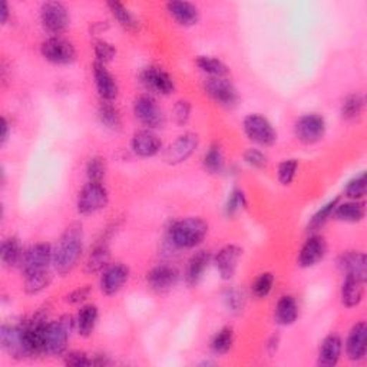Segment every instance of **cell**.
Returning a JSON list of instances; mask_svg holds the SVG:
<instances>
[{
    "instance_id": "1",
    "label": "cell",
    "mask_w": 367,
    "mask_h": 367,
    "mask_svg": "<svg viewBox=\"0 0 367 367\" xmlns=\"http://www.w3.org/2000/svg\"><path fill=\"white\" fill-rule=\"evenodd\" d=\"M83 253V227L72 222L54 247V268L59 275L72 272L79 264Z\"/></svg>"
},
{
    "instance_id": "2",
    "label": "cell",
    "mask_w": 367,
    "mask_h": 367,
    "mask_svg": "<svg viewBox=\"0 0 367 367\" xmlns=\"http://www.w3.org/2000/svg\"><path fill=\"white\" fill-rule=\"evenodd\" d=\"M208 224L200 217L178 219L169 228V241L179 250L195 248L208 236Z\"/></svg>"
},
{
    "instance_id": "3",
    "label": "cell",
    "mask_w": 367,
    "mask_h": 367,
    "mask_svg": "<svg viewBox=\"0 0 367 367\" xmlns=\"http://www.w3.org/2000/svg\"><path fill=\"white\" fill-rule=\"evenodd\" d=\"M76 329V318L65 314L58 320L49 321L44 327V354L59 357L66 353L71 333Z\"/></svg>"
},
{
    "instance_id": "4",
    "label": "cell",
    "mask_w": 367,
    "mask_h": 367,
    "mask_svg": "<svg viewBox=\"0 0 367 367\" xmlns=\"http://www.w3.org/2000/svg\"><path fill=\"white\" fill-rule=\"evenodd\" d=\"M109 203V193L102 182H88L82 187L76 200V210L80 215H92Z\"/></svg>"
},
{
    "instance_id": "5",
    "label": "cell",
    "mask_w": 367,
    "mask_h": 367,
    "mask_svg": "<svg viewBox=\"0 0 367 367\" xmlns=\"http://www.w3.org/2000/svg\"><path fill=\"white\" fill-rule=\"evenodd\" d=\"M40 55L52 65L66 66L76 61V49L72 42L62 36H51L40 44Z\"/></svg>"
},
{
    "instance_id": "6",
    "label": "cell",
    "mask_w": 367,
    "mask_h": 367,
    "mask_svg": "<svg viewBox=\"0 0 367 367\" xmlns=\"http://www.w3.org/2000/svg\"><path fill=\"white\" fill-rule=\"evenodd\" d=\"M40 25L51 36H61L71 23L68 8L61 2H46L39 11Z\"/></svg>"
},
{
    "instance_id": "7",
    "label": "cell",
    "mask_w": 367,
    "mask_h": 367,
    "mask_svg": "<svg viewBox=\"0 0 367 367\" xmlns=\"http://www.w3.org/2000/svg\"><path fill=\"white\" fill-rule=\"evenodd\" d=\"M243 129L248 140L260 147H271L277 141V131L260 114L247 115L243 121Z\"/></svg>"
},
{
    "instance_id": "8",
    "label": "cell",
    "mask_w": 367,
    "mask_h": 367,
    "mask_svg": "<svg viewBox=\"0 0 367 367\" xmlns=\"http://www.w3.org/2000/svg\"><path fill=\"white\" fill-rule=\"evenodd\" d=\"M205 94L219 107L224 108H236L239 105L240 97L236 86L231 80L227 78H210L207 76L204 80Z\"/></svg>"
},
{
    "instance_id": "9",
    "label": "cell",
    "mask_w": 367,
    "mask_h": 367,
    "mask_svg": "<svg viewBox=\"0 0 367 367\" xmlns=\"http://www.w3.org/2000/svg\"><path fill=\"white\" fill-rule=\"evenodd\" d=\"M133 115L147 129H160L165 125V114L154 97L141 95L133 101Z\"/></svg>"
},
{
    "instance_id": "10",
    "label": "cell",
    "mask_w": 367,
    "mask_h": 367,
    "mask_svg": "<svg viewBox=\"0 0 367 367\" xmlns=\"http://www.w3.org/2000/svg\"><path fill=\"white\" fill-rule=\"evenodd\" d=\"M326 119L318 114H306L300 116L294 125L297 140L306 145L317 144L326 133Z\"/></svg>"
},
{
    "instance_id": "11",
    "label": "cell",
    "mask_w": 367,
    "mask_h": 367,
    "mask_svg": "<svg viewBox=\"0 0 367 367\" xmlns=\"http://www.w3.org/2000/svg\"><path fill=\"white\" fill-rule=\"evenodd\" d=\"M51 264H54V247L48 243H39L25 251L20 268L23 275H29L49 270Z\"/></svg>"
},
{
    "instance_id": "12",
    "label": "cell",
    "mask_w": 367,
    "mask_h": 367,
    "mask_svg": "<svg viewBox=\"0 0 367 367\" xmlns=\"http://www.w3.org/2000/svg\"><path fill=\"white\" fill-rule=\"evenodd\" d=\"M0 346L13 359L30 357L26 343L25 326L4 325L2 329H0Z\"/></svg>"
},
{
    "instance_id": "13",
    "label": "cell",
    "mask_w": 367,
    "mask_h": 367,
    "mask_svg": "<svg viewBox=\"0 0 367 367\" xmlns=\"http://www.w3.org/2000/svg\"><path fill=\"white\" fill-rule=\"evenodd\" d=\"M200 138L194 132H186L179 135L176 140L168 147L165 152V161L171 165L186 162L198 148Z\"/></svg>"
},
{
    "instance_id": "14",
    "label": "cell",
    "mask_w": 367,
    "mask_h": 367,
    "mask_svg": "<svg viewBox=\"0 0 367 367\" xmlns=\"http://www.w3.org/2000/svg\"><path fill=\"white\" fill-rule=\"evenodd\" d=\"M241 257H243V248L236 244H228L215 254L212 261L222 280L228 282L234 279Z\"/></svg>"
},
{
    "instance_id": "15",
    "label": "cell",
    "mask_w": 367,
    "mask_h": 367,
    "mask_svg": "<svg viewBox=\"0 0 367 367\" xmlns=\"http://www.w3.org/2000/svg\"><path fill=\"white\" fill-rule=\"evenodd\" d=\"M132 152L140 158H152L162 150V140L152 129H141L132 135L131 140Z\"/></svg>"
},
{
    "instance_id": "16",
    "label": "cell",
    "mask_w": 367,
    "mask_h": 367,
    "mask_svg": "<svg viewBox=\"0 0 367 367\" xmlns=\"http://www.w3.org/2000/svg\"><path fill=\"white\" fill-rule=\"evenodd\" d=\"M141 82L148 90L162 97H168L174 94L175 90V82L172 76L158 66L145 68L141 73Z\"/></svg>"
},
{
    "instance_id": "17",
    "label": "cell",
    "mask_w": 367,
    "mask_h": 367,
    "mask_svg": "<svg viewBox=\"0 0 367 367\" xmlns=\"http://www.w3.org/2000/svg\"><path fill=\"white\" fill-rule=\"evenodd\" d=\"M326 254H327V243L325 237L313 234L303 244L297 257V264L301 268H311L317 265L320 261H323Z\"/></svg>"
},
{
    "instance_id": "18",
    "label": "cell",
    "mask_w": 367,
    "mask_h": 367,
    "mask_svg": "<svg viewBox=\"0 0 367 367\" xmlns=\"http://www.w3.org/2000/svg\"><path fill=\"white\" fill-rule=\"evenodd\" d=\"M129 280V268L122 263L109 264L101 275V291L105 296L118 294Z\"/></svg>"
},
{
    "instance_id": "19",
    "label": "cell",
    "mask_w": 367,
    "mask_h": 367,
    "mask_svg": "<svg viewBox=\"0 0 367 367\" xmlns=\"http://www.w3.org/2000/svg\"><path fill=\"white\" fill-rule=\"evenodd\" d=\"M92 73H94L95 86L101 100L104 102H114L119 95V85L115 76L107 69V65L95 62Z\"/></svg>"
},
{
    "instance_id": "20",
    "label": "cell",
    "mask_w": 367,
    "mask_h": 367,
    "mask_svg": "<svg viewBox=\"0 0 367 367\" xmlns=\"http://www.w3.org/2000/svg\"><path fill=\"white\" fill-rule=\"evenodd\" d=\"M179 279L178 271L167 264H160L147 272V283L151 290L157 293L169 291Z\"/></svg>"
},
{
    "instance_id": "21",
    "label": "cell",
    "mask_w": 367,
    "mask_h": 367,
    "mask_svg": "<svg viewBox=\"0 0 367 367\" xmlns=\"http://www.w3.org/2000/svg\"><path fill=\"white\" fill-rule=\"evenodd\" d=\"M367 351V326L364 321H359L349 332L346 340V354L350 361L359 363L364 360Z\"/></svg>"
},
{
    "instance_id": "22",
    "label": "cell",
    "mask_w": 367,
    "mask_h": 367,
    "mask_svg": "<svg viewBox=\"0 0 367 367\" xmlns=\"http://www.w3.org/2000/svg\"><path fill=\"white\" fill-rule=\"evenodd\" d=\"M337 267L344 275H350L360 282L367 280L366 255L361 251H346L337 260Z\"/></svg>"
},
{
    "instance_id": "23",
    "label": "cell",
    "mask_w": 367,
    "mask_h": 367,
    "mask_svg": "<svg viewBox=\"0 0 367 367\" xmlns=\"http://www.w3.org/2000/svg\"><path fill=\"white\" fill-rule=\"evenodd\" d=\"M167 12L182 28H191L200 22V11L190 2H181V0L168 2Z\"/></svg>"
},
{
    "instance_id": "24",
    "label": "cell",
    "mask_w": 367,
    "mask_h": 367,
    "mask_svg": "<svg viewBox=\"0 0 367 367\" xmlns=\"http://www.w3.org/2000/svg\"><path fill=\"white\" fill-rule=\"evenodd\" d=\"M343 351V340L337 333H332L321 342L317 356V364L321 367H333L339 363Z\"/></svg>"
},
{
    "instance_id": "25",
    "label": "cell",
    "mask_w": 367,
    "mask_h": 367,
    "mask_svg": "<svg viewBox=\"0 0 367 367\" xmlns=\"http://www.w3.org/2000/svg\"><path fill=\"white\" fill-rule=\"evenodd\" d=\"M211 261H212V255H211L210 251L200 250V251L193 254V257L187 263L186 274H184V275H186V283L190 287H194L201 282V279L204 277V274L208 270Z\"/></svg>"
},
{
    "instance_id": "26",
    "label": "cell",
    "mask_w": 367,
    "mask_h": 367,
    "mask_svg": "<svg viewBox=\"0 0 367 367\" xmlns=\"http://www.w3.org/2000/svg\"><path fill=\"white\" fill-rule=\"evenodd\" d=\"M364 297V282L346 275L340 289V300L346 308L357 307Z\"/></svg>"
},
{
    "instance_id": "27",
    "label": "cell",
    "mask_w": 367,
    "mask_h": 367,
    "mask_svg": "<svg viewBox=\"0 0 367 367\" xmlns=\"http://www.w3.org/2000/svg\"><path fill=\"white\" fill-rule=\"evenodd\" d=\"M100 318V310L95 304H85L76 315V330L82 337H89L94 333Z\"/></svg>"
},
{
    "instance_id": "28",
    "label": "cell",
    "mask_w": 367,
    "mask_h": 367,
    "mask_svg": "<svg viewBox=\"0 0 367 367\" xmlns=\"http://www.w3.org/2000/svg\"><path fill=\"white\" fill-rule=\"evenodd\" d=\"M274 315L280 326H291L299 317V304L296 299L290 294L282 296L275 304Z\"/></svg>"
},
{
    "instance_id": "29",
    "label": "cell",
    "mask_w": 367,
    "mask_h": 367,
    "mask_svg": "<svg viewBox=\"0 0 367 367\" xmlns=\"http://www.w3.org/2000/svg\"><path fill=\"white\" fill-rule=\"evenodd\" d=\"M364 215H366V204L363 200L361 201L349 200L346 203H339L333 212V218L350 224L360 222L364 218Z\"/></svg>"
},
{
    "instance_id": "30",
    "label": "cell",
    "mask_w": 367,
    "mask_h": 367,
    "mask_svg": "<svg viewBox=\"0 0 367 367\" xmlns=\"http://www.w3.org/2000/svg\"><path fill=\"white\" fill-rule=\"evenodd\" d=\"M23 248L20 244V240L15 236L8 237L4 243H2V248H0V260H2V264L8 268L20 265L22 258H23Z\"/></svg>"
},
{
    "instance_id": "31",
    "label": "cell",
    "mask_w": 367,
    "mask_h": 367,
    "mask_svg": "<svg viewBox=\"0 0 367 367\" xmlns=\"http://www.w3.org/2000/svg\"><path fill=\"white\" fill-rule=\"evenodd\" d=\"M111 261V250L105 243L95 246V248L90 251L88 260L85 263V271L88 274H95L104 271Z\"/></svg>"
},
{
    "instance_id": "32",
    "label": "cell",
    "mask_w": 367,
    "mask_h": 367,
    "mask_svg": "<svg viewBox=\"0 0 367 367\" xmlns=\"http://www.w3.org/2000/svg\"><path fill=\"white\" fill-rule=\"evenodd\" d=\"M111 15L114 16V19L118 22V25L126 30V32H136L140 29V22L133 16V13L121 2H108L107 4Z\"/></svg>"
},
{
    "instance_id": "33",
    "label": "cell",
    "mask_w": 367,
    "mask_h": 367,
    "mask_svg": "<svg viewBox=\"0 0 367 367\" xmlns=\"http://www.w3.org/2000/svg\"><path fill=\"white\" fill-rule=\"evenodd\" d=\"M52 283V275L49 270L46 271H39L33 272L29 275H25V283H23V290L29 296H36L42 293L43 290L48 289Z\"/></svg>"
},
{
    "instance_id": "34",
    "label": "cell",
    "mask_w": 367,
    "mask_h": 367,
    "mask_svg": "<svg viewBox=\"0 0 367 367\" xmlns=\"http://www.w3.org/2000/svg\"><path fill=\"white\" fill-rule=\"evenodd\" d=\"M98 119L102 126L111 131H119L122 128V116L112 102H104L98 108Z\"/></svg>"
},
{
    "instance_id": "35",
    "label": "cell",
    "mask_w": 367,
    "mask_h": 367,
    "mask_svg": "<svg viewBox=\"0 0 367 367\" xmlns=\"http://www.w3.org/2000/svg\"><path fill=\"white\" fill-rule=\"evenodd\" d=\"M203 165H204V169L212 175L221 174L224 171L225 157H224L222 148L218 144H212L207 150V152L204 154V158H203Z\"/></svg>"
},
{
    "instance_id": "36",
    "label": "cell",
    "mask_w": 367,
    "mask_h": 367,
    "mask_svg": "<svg viewBox=\"0 0 367 367\" xmlns=\"http://www.w3.org/2000/svg\"><path fill=\"white\" fill-rule=\"evenodd\" d=\"M195 64L210 78H227L229 73L228 66L214 56H198Z\"/></svg>"
},
{
    "instance_id": "37",
    "label": "cell",
    "mask_w": 367,
    "mask_h": 367,
    "mask_svg": "<svg viewBox=\"0 0 367 367\" xmlns=\"http://www.w3.org/2000/svg\"><path fill=\"white\" fill-rule=\"evenodd\" d=\"M234 330L231 327L219 329L211 340V350L214 354H227L234 346Z\"/></svg>"
},
{
    "instance_id": "38",
    "label": "cell",
    "mask_w": 367,
    "mask_h": 367,
    "mask_svg": "<svg viewBox=\"0 0 367 367\" xmlns=\"http://www.w3.org/2000/svg\"><path fill=\"white\" fill-rule=\"evenodd\" d=\"M364 111V97L357 92L347 95L342 104V116L347 121H354L361 116Z\"/></svg>"
},
{
    "instance_id": "39",
    "label": "cell",
    "mask_w": 367,
    "mask_h": 367,
    "mask_svg": "<svg viewBox=\"0 0 367 367\" xmlns=\"http://www.w3.org/2000/svg\"><path fill=\"white\" fill-rule=\"evenodd\" d=\"M339 203H340V197L333 198L329 203H326L323 207H320L317 210V212L310 218V222H308L310 231H317L318 228H321L330 218H333V212Z\"/></svg>"
},
{
    "instance_id": "40",
    "label": "cell",
    "mask_w": 367,
    "mask_h": 367,
    "mask_svg": "<svg viewBox=\"0 0 367 367\" xmlns=\"http://www.w3.org/2000/svg\"><path fill=\"white\" fill-rule=\"evenodd\" d=\"M367 193V176L366 172H360L354 178H351L344 188V197L347 200L361 201Z\"/></svg>"
},
{
    "instance_id": "41",
    "label": "cell",
    "mask_w": 367,
    "mask_h": 367,
    "mask_svg": "<svg viewBox=\"0 0 367 367\" xmlns=\"http://www.w3.org/2000/svg\"><path fill=\"white\" fill-rule=\"evenodd\" d=\"M274 282H275V279H274V274H272V272L265 271V272L258 274L257 277H255V280H254L253 284H251V293H253V296H254L255 299H258V300L265 299V297L271 293V290H272V287H274Z\"/></svg>"
},
{
    "instance_id": "42",
    "label": "cell",
    "mask_w": 367,
    "mask_h": 367,
    "mask_svg": "<svg viewBox=\"0 0 367 367\" xmlns=\"http://www.w3.org/2000/svg\"><path fill=\"white\" fill-rule=\"evenodd\" d=\"M248 201H247V195L244 194L243 190H233L229 193L227 203L224 205V212L227 217H234L236 214H239L243 208H247Z\"/></svg>"
},
{
    "instance_id": "43",
    "label": "cell",
    "mask_w": 367,
    "mask_h": 367,
    "mask_svg": "<svg viewBox=\"0 0 367 367\" xmlns=\"http://www.w3.org/2000/svg\"><path fill=\"white\" fill-rule=\"evenodd\" d=\"M107 161L102 157H92L86 162V176L89 182H102L107 176Z\"/></svg>"
},
{
    "instance_id": "44",
    "label": "cell",
    "mask_w": 367,
    "mask_h": 367,
    "mask_svg": "<svg viewBox=\"0 0 367 367\" xmlns=\"http://www.w3.org/2000/svg\"><path fill=\"white\" fill-rule=\"evenodd\" d=\"M297 169H299V160L296 158L284 160L279 164L277 179L282 186H290L297 175Z\"/></svg>"
},
{
    "instance_id": "45",
    "label": "cell",
    "mask_w": 367,
    "mask_h": 367,
    "mask_svg": "<svg viewBox=\"0 0 367 367\" xmlns=\"http://www.w3.org/2000/svg\"><path fill=\"white\" fill-rule=\"evenodd\" d=\"M94 52H95V58H97L95 62L107 65V64H109L115 58L116 48L112 43H109V42H107L104 39H100V40L95 42Z\"/></svg>"
},
{
    "instance_id": "46",
    "label": "cell",
    "mask_w": 367,
    "mask_h": 367,
    "mask_svg": "<svg viewBox=\"0 0 367 367\" xmlns=\"http://www.w3.org/2000/svg\"><path fill=\"white\" fill-rule=\"evenodd\" d=\"M243 160L244 162L254 168V169H264L267 168L268 165V158L267 155L261 151V150H257V148H248L244 155H243Z\"/></svg>"
},
{
    "instance_id": "47",
    "label": "cell",
    "mask_w": 367,
    "mask_h": 367,
    "mask_svg": "<svg viewBox=\"0 0 367 367\" xmlns=\"http://www.w3.org/2000/svg\"><path fill=\"white\" fill-rule=\"evenodd\" d=\"M191 102L187 100H179L175 105H174V119L176 122V125L184 126L186 125L190 118H191Z\"/></svg>"
},
{
    "instance_id": "48",
    "label": "cell",
    "mask_w": 367,
    "mask_h": 367,
    "mask_svg": "<svg viewBox=\"0 0 367 367\" xmlns=\"http://www.w3.org/2000/svg\"><path fill=\"white\" fill-rule=\"evenodd\" d=\"M64 361L66 366L71 367H86V366H92V359L79 350H73L69 353H65L64 356Z\"/></svg>"
},
{
    "instance_id": "49",
    "label": "cell",
    "mask_w": 367,
    "mask_h": 367,
    "mask_svg": "<svg viewBox=\"0 0 367 367\" xmlns=\"http://www.w3.org/2000/svg\"><path fill=\"white\" fill-rule=\"evenodd\" d=\"M225 303H227V307L233 313H240L244 308L246 300H244L243 293H240L239 290H229L225 294Z\"/></svg>"
},
{
    "instance_id": "50",
    "label": "cell",
    "mask_w": 367,
    "mask_h": 367,
    "mask_svg": "<svg viewBox=\"0 0 367 367\" xmlns=\"http://www.w3.org/2000/svg\"><path fill=\"white\" fill-rule=\"evenodd\" d=\"M90 293H92L90 286L78 287L76 290H73V291H71L69 294H66L65 301L69 303V304H82V303H85V301L89 299Z\"/></svg>"
},
{
    "instance_id": "51",
    "label": "cell",
    "mask_w": 367,
    "mask_h": 367,
    "mask_svg": "<svg viewBox=\"0 0 367 367\" xmlns=\"http://www.w3.org/2000/svg\"><path fill=\"white\" fill-rule=\"evenodd\" d=\"M11 133H12V126H11L9 121L4 116L2 118V138H0V144L5 145L8 143V140H9Z\"/></svg>"
},
{
    "instance_id": "52",
    "label": "cell",
    "mask_w": 367,
    "mask_h": 367,
    "mask_svg": "<svg viewBox=\"0 0 367 367\" xmlns=\"http://www.w3.org/2000/svg\"><path fill=\"white\" fill-rule=\"evenodd\" d=\"M280 346V336L279 335H272L268 339V344H267V351L270 353V356L277 353V349Z\"/></svg>"
},
{
    "instance_id": "53",
    "label": "cell",
    "mask_w": 367,
    "mask_h": 367,
    "mask_svg": "<svg viewBox=\"0 0 367 367\" xmlns=\"http://www.w3.org/2000/svg\"><path fill=\"white\" fill-rule=\"evenodd\" d=\"M0 13H2V25H6L9 20V16H11V8H9L8 2L2 4V11H0Z\"/></svg>"
}]
</instances>
